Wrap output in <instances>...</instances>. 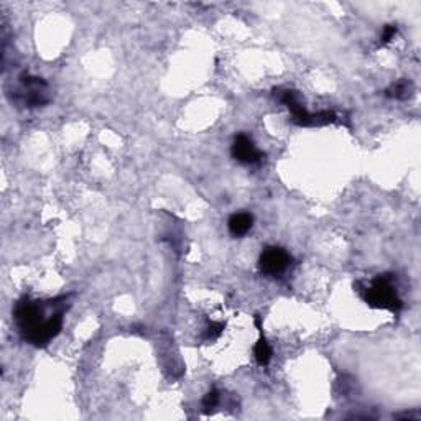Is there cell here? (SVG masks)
<instances>
[{
    "mask_svg": "<svg viewBox=\"0 0 421 421\" xmlns=\"http://www.w3.org/2000/svg\"><path fill=\"white\" fill-rule=\"evenodd\" d=\"M71 295H61L51 300H32L22 296L13 308L20 338L35 347H46L63 329L64 313Z\"/></svg>",
    "mask_w": 421,
    "mask_h": 421,
    "instance_id": "obj_1",
    "label": "cell"
},
{
    "mask_svg": "<svg viewBox=\"0 0 421 421\" xmlns=\"http://www.w3.org/2000/svg\"><path fill=\"white\" fill-rule=\"evenodd\" d=\"M275 97L282 104H285L288 111L291 112L293 122L300 127H319V125H328L336 122V113L329 111H321L318 113H311L303 107V104L298 99L296 91L293 89H275L273 91Z\"/></svg>",
    "mask_w": 421,
    "mask_h": 421,
    "instance_id": "obj_4",
    "label": "cell"
},
{
    "mask_svg": "<svg viewBox=\"0 0 421 421\" xmlns=\"http://www.w3.org/2000/svg\"><path fill=\"white\" fill-rule=\"evenodd\" d=\"M233 157L242 165H258L263 160V153L255 146L254 140L245 134H239L234 137L233 149H230Z\"/></svg>",
    "mask_w": 421,
    "mask_h": 421,
    "instance_id": "obj_6",
    "label": "cell"
},
{
    "mask_svg": "<svg viewBox=\"0 0 421 421\" xmlns=\"http://www.w3.org/2000/svg\"><path fill=\"white\" fill-rule=\"evenodd\" d=\"M255 324H257V328H258L260 338H258L257 344H255V347H254V356H255V361H257L258 366L265 367V366H268V364H270L273 351H272L270 343H268L267 338H265L262 324H260V316L258 315L255 316Z\"/></svg>",
    "mask_w": 421,
    "mask_h": 421,
    "instance_id": "obj_7",
    "label": "cell"
},
{
    "mask_svg": "<svg viewBox=\"0 0 421 421\" xmlns=\"http://www.w3.org/2000/svg\"><path fill=\"white\" fill-rule=\"evenodd\" d=\"M224 328H226L224 323H214V321H212V323L206 328L205 334H202V338H205L206 340H216L222 334Z\"/></svg>",
    "mask_w": 421,
    "mask_h": 421,
    "instance_id": "obj_11",
    "label": "cell"
},
{
    "mask_svg": "<svg viewBox=\"0 0 421 421\" xmlns=\"http://www.w3.org/2000/svg\"><path fill=\"white\" fill-rule=\"evenodd\" d=\"M7 94L12 102L25 109L43 107L51 101L48 83L40 76H33L27 71L17 76L15 84L7 88Z\"/></svg>",
    "mask_w": 421,
    "mask_h": 421,
    "instance_id": "obj_2",
    "label": "cell"
},
{
    "mask_svg": "<svg viewBox=\"0 0 421 421\" xmlns=\"http://www.w3.org/2000/svg\"><path fill=\"white\" fill-rule=\"evenodd\" d=\"M364 301L372 308L389 310L392 313H399L403 308L396 288L394 287V275L392 273H384L372 280L371 285L364 288L362 291Z\"/></svg>",
    "mask_w": 421,
    "mask_h": 421,
    "instance_id": "obj_3",
    "label": "cell"
},
{
    "mask_svg": "<svg viewBox=\"0 0 421 421\" xmlns=\"http://www.w3.org/2000/svg\"><path fill=\"white\" fill-rule=\"evenodd\" d=\"M413 91H415L413 83H411L410 79H400V81L394 83L389 89H387L385 96L405 101V99H410L411 96H413Z\"/></svg>",
    "mask_w": 421,
    "mask_h": 421,
    "instance_id": "obj_9",
    "label": "cell"
},
{
    "mask_svg": "<svg viewBox=\"0 0 421 421\" xmlns=\"http://www.w3.org/2000/svg\"><path fill=\"white\" fill-rule=\"evenodd\" d=\"M254 226V216L250 212H235L229 217L227 221V227H229V233L234 237H244L245 234L252 229Z\"/></svg>",
    "mask_w": 421,
    "mask_h": 421,
    "instance_id": "obj_8",
    "label": "cell"
},
{
    "mask_svg": "<svg viewBox=\"0 0 421 421\" xmlns=\"http://www.w3.org/2000/svg\"><path fill=\"white\" fill-rule=\"evenodd\" d=\"M219 401H221V394L216 389H212L207 392L205 399H202V408H205V411L207 413V411L216 408V406L219 405Z\"/></svg>",
    "mask_w": 421,
    "mask_h": 421,
    "instance_id": "obj_10",
    "label": "cell"
},
{
    "mask_svg": "<svg viewBox=\"0 0 421 421\" xmlns=\"http://www.w3.org/2000/svg\"><path fill=\"white\" fill-rule=\"evenodd\" d=\"M291 255L278 245H268L262 250L258 257V270L262 275L278 277L287 272L291 263Z\"/></svg>",
    "mask_w": 421,
    "mask_h": 421,
    "instance_id": "obj_5",
    "label": "cell"
},
{
    "mask_svg": "<svg viewBox=\"0 0 421 421\" xmlns=\"http://www.w3.org/2000/svg\"><path fill=\"white\" fill-rule=\"evenodd\" d=\"M396 32H399V30H396V27H395V25H385L384 32H382V35H380V45H382V46L389 45L390 41L395 38Z\"/></svg>",
    "mask_w": 421,
    "mask_h": 421,
    "instance_id": "obj_12",
    "label": "cell"
}]
</instances>
